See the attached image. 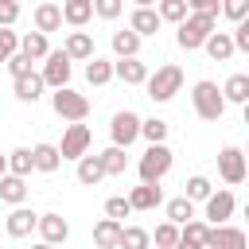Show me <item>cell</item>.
Returning <instances> with one entry per match:
<instances>
[{"mask_svg":"<svg viewBox=\"0 0 249 249\" xmlns=\"http://www.w3.org/2000/svg\"><path fill=\"white\" fill-rule=\"evenodd\" d=\"M171 163H175L171 148H167V144H152V148H144V156H140V163H136V175H140L144 187H160V179L171 171Z\"/></svg>","mask_w":249,"mask_h":249,"instance_id":"cell-1","label":"cell"},{"mask_svg":"<svg viewBox=\"0 0 249 249\" xmlns=\"http://www.w3.org/2000/svg\"><path fill=\"white\" fill-rule=\"evenodd\" d=\"M214 31H218V19H210V16H191V12H187V19L175 27V43H179L183 51H202V43H206Z\"/></svg>","mask_w":249,"mask_h":249,"instance_id":"cell-2","label":"cell"},{"mask_svg":"<svg viewBox=\"0 0 249 249\" xmlns=\"http://www.w3.org/2000/svg\"><path fill=\"white\" fill-rule=\"evenodd\" d=\"M144 89H148V97H152L156 105H163V101H171V97L183 89V70H179L175 62H167V66H156V74H148Z\"/></svg>","mask_w":249,"mask_h":249,"instance_id":"cell-3","label":"cell"},{"mask_svg":"<svg viewBox=\"0 0 249 249\" xmlns=\"http://www.w3.org/2000/svg\"><path fill=\"white\" fill-rule=\"evenodd\" d=\"M191 105H195V113H198L202 121H218V117L226 113L222 89H218V82H210V78H202V82L191 86Z\"/></svg>","mask_w":249,"mask_h":249,"instance_id":"cell-4","label":"cell"},{"mask_svg":"<svg viewBox=\"0 0 249 249\" xmlns=\"http://www.w3.org/2000/svg\"><path fill=\"white\" fill-rule=\"evenodd\" d=\"M51 109H54L62 121H70V124H82V121L89 117V97L66 86V89H54V93H51Z\"/></svg>","mask_w":249,"mask_h":249,"instance_id":"cell-5","label":"cell"},{"mask_svg":"<svg viewBox=\"0 0 249 249\" xmlns=\"http://www.w3.org/2000/svg\"><path fill=\"white\" fill-rule=\"evenodd\" d=\"M140 113H132V109H121V113H113V121H109V136H113V148H124L128 152V144H136L140 140Z\"/></svg>","mask_w":249,"mask_h":249,"instance_id":"cell-6","label":"cell"},{"mask_svg":"<svg viewBox=\"0 0 249 249\" xmlns=\"http://www.w3.org/2000/svg\"><path fill=\"white\" fill-rule=\"evenodd\" d=\"M89 144H93V132H89V124H66V132H62V144H54L58 148V160H82V156H89Z\"/></svg>","mask_w":249,"mask_h":249,"instance_id":"cell-7","label":"cell"},{"mask_svg":"<svg viewBox=\"0 0 249 249\" xmlns=\"http://www.w3.org/2000/svg\"><path fill=\"white\" fill-rule=\"evenodd\" d=\"M70 74H74V62H70L62 51H51V54L43 58L39 78H43L47 89H66V86H70Z\"/></svg>","mask_w":249,"mask_h":249,"instance_id":"cell-8","label":"cell"},{"mask_svg":"<svg viewBox=\"0 0 249 249\" xmlns=\"http://www.w3.org/2000/svg\"><path fill=\"white\" fill-rule=\"evenodd\" d=\"M218 175H222V183H226V187L245 183L249 167H245V152H241L237 144H226V148L218 152Z\"/></svg>","mask_w":249,"mask_h":249,"instance_id":"cell-9","label":"cell"},{"mask_svg":"<svg viewBox=\"0 0 249 249\" xmlns=\"http://www.w3.org/2000/svg\"><path fill=\"white\" fill-rule=\"evenodd\" d=\"M202 210H206V226H230V218H233V210H237V198H233V191H210V198L202 202Z\"/></svg>","mask_w":249,"mask_h":249,"instance_id":"cell-10","label":"cell"},{"mask_svg":"<svg viewBox=\"0 0 249 249\" xmlns=\"http://www.w3.org/2000/svg\"><path fill=\"white\" fill-rule=\"evenodd\" d=\"M35 230H39L43 245H51V249H58V245L70 237V222H66L62 214H54V210H51V214H39V226H35Z\"/></svg>","mask_w":249,"mask_h":249,"instance_id":"cell-11","label":"cell"},{"mask_svg":"<svg viewBox=\"0 0 249 249\" xmlns=\"http://www.w3.org/2000/svg\"><path fill=\"white\" fill-rule=\"evenodd\" d=\"M245 230L237 226H206V249H245Z\"/></svg>","mask_w":249,"mask_h":249,"instance_id":"cell-12","label":"cell"},{"mask_svg":"<svg viewBox=\"0 0 249 249\" xmlns=\"http://www.w3.org/2000/svg\"><path fill=\"white\" fill-rule=\"evenodd\" d=\"M163 23H160V16H156V8L152 4H136L132 8V16H128V31L136 35V39H148V35H156Z\"/></svg>","mask_w":249,"mask_h":249,"instance_id":"cell-13","label":"cell"},{"mask_svg":"<svg viewBox=\"0 0 249 249\" xmlns=\"http://www.w3.org/2000/svg\"><path fill=\"white\" fill-rule=\"evenodd\" d=\"M62 54L70 58V62H89L97 51H93V35L89 31H70L66 35V43H62Z\"/></svg>","mask_w":249,"mask_h":249,"instance_id":"cell-14","label":"cell"},{"mask_svg":"<svg viewBox=\"0 0 249 249\" xmlns=\"http://www.w3.org/2000/svg\"><path fill=\"white\" fill-rule=\"evenodd\" d=\"M148 74H152V70H148L144 58H117V62H113V78H121L124 86H144Z\"/></svg>","mask_w":249,"mask_h":249,"instance_id":"cell-15","label":"cell"},{"mask_svg":"<svg viewBox=\"0 0 249 249\" xmlns=\"http://www.w3.org/2000/svg\"><path fill=\"white\" fill-rule=\"evenodd\" d=\"M58 12H62V23H70L74 31H82L93 19V0H62Z\"/></svg>","mask_w":249,"mask_h":249,"instance_id":"cell-16","label":"cell"},{"mask_svg":"<svg viewBox=\"0 0 249 249\" xmlns=\"http://www.w3.org/2000/svg\"><path fill=\"white\" fill-rule=\"evenodd\" d=\"M31 23H35V31H39V35H51V31H58V27H62V12H58V4H54V0H43V4H35V12H31Z\"/></svg>","mask_w":249,"mask_h":249,"instance_id":"cell-17","label":"cell"},{"mask_svg":"<svg viewBox=\"0 0 249 249\" xmlns=\"http://www.w3.org/2000/svg\"><path fill=\"white\" fill-rule=\"evenodd\" d=\"M39 226V214L35 210H27V206H16L8 218H4V230H8V237H31V230Z\"/></svg>","mask_w":249,"mask_h":249,"instance_id":"cell-18","label":"cell"},{"mask_svg":"<svg viewBox=\"0 0 249 249\" xmlns=\"http://www.w3.org/2000/svg\"><path fill=\"white\" fill-rule=\"evenodd\" d=\"M43 78H39V70H31L27 78H16L12 82V93H16V101H23V105H35L39 97H43Z\"/></svg>","mask_w":249,"mask_h":249,"instance_id":"cell-19","label":"cell"},{"mask_svg":"<svg viewBox=\"0 0 249 249\" xmlns=\"http://www.w3.org/2000/svg\"><path fill=\"white\" fill-rule=\"evenodd\" d=\"M19 54H23L27 62H43V58L51 54V39L39 35V31H27V35H19Z\"/></svg>","mask_w":249,"mask_h":249,"instance_id":"cell-20","label":"cell"},{"mask_svg":"<svg viewBox=\"0 0 249 249\" xmlns=\"http://www.w3.org/2000/svg\"><path fill=\"white\" fill-rule=\"evenodd\" d=\"M218 89H222V101L226 105H245L249 101V74H230Z\"/></svg>","mask_w":249,"mask_h":249,"instance_id":"cell-21","label":"cell"},{"mask_svg":"<svg viewBox=\"0 0 249 249\" xmlns=\"http://www.w3.org/2000/svg\"><path fill=\"white\" fill-rule=\"evenodd\" d=\"M31 167H35V171H43V175H54V171L62 167L58 148H54V144H47V140H43V144H35V148H31Z\"/></svg>","mask_w":249,"mask_h":249,"instance_id":"cell-22","label":"cell"},{"mask_svg":"<svg viewBox=\"0 0 249 249\" xmlns=\"http://www.w3.org/2000/svg\"><path fill=\"white\" fill-rule=\"evenodd\" d=\"M124 202H128V210H156L160 202H163V191L160 187H132L128 195H124Z\"/></svg>","mask_w":249,"mask_h":249,"instance_id":"cell-23","label":"cell"},{"mask_svg":"<svg viewBox=\"0 0 249 249\" xmlns=\"http://www.w3.org/2000/svg\"><path fill=\"white\" fill-rule=\"evenodd\" d=\"M140 43H144V39H136L128 27L113 31V39H109V47H113V54H117V58H140Z\"/></svg>","mask_w":249,"mask_h":249,"instance_id":"cell-24","label":"cell"},{"mask_svg":"<svg viewBox=\"0 0 249 249\" xmlns=\"http://www.w3.org/2000/svg\"><path fill=\"white\" fill-rule=\"evenodd\" d=\"M0 202H8L12 210L27 202V179H16V175H4L0 179Z\"/></svg>","mask_w":249,"mask_h":249,"instance_id":"cell-25","label":"cell"},{"mask_svg":"<svg viewBox=\"0 0 249 249\" xmlns=\"http://www.w3.org/2000/svg\"><path fill=\"white\" fill-rule=\"evenodd\" d=\"M175 249H206V222H187V226H179V241H175Z\"/></svg>","mask_w":249,"mask_h":249,"instance_id":"cell-26","label":"cell"},{"mask_svg":"<svg viewBox=\"0 0 249 249\" xmlns=\"http://www.w3.org/2000/svg\"><path fill=\"white\" fill-rule=\"evenodd\" d=\"M117 241H121V222L101 218V222L93 226V245H97V249H117Z\"/></svg>","mask_w":249,"mask_h":249,"instance_id":"cell-27","label":"cell"},{"mask_svg":"<svg viewBox=\"0 0 249 249\" xmlns=\"http://www.w3.org/2000/svg\"><path fill=\"white\" fill-rule=\"evenodd\" d=\"M202 51H206L214 62H226V58H233V43H230V31H214V35L202 43Z\"/></svg>","mask_w":249,"mask_h":249,"instance_id":"cell-28","label":"cell"},{"mask_svg":"<svg viewBox=\"0 0 249 249\" xmlns=\"http://www.w3.org/2000/svg\"><path fill=\"white\" fill-rule=\"evenodd\" d=\"M86 82H89V86H109V82H113V62L101 58V54H93V58L86 62Z\"/></svg>","mask_w":249,"mask_h":249,"instance_id":"cell-29","label":"cell"},{"mask_svg":"<svg viewBox=\"0 0 249 249\" xmlns=\"http://www.w3.org/2000/svg\"><path fill=\"white\" fill-rule=\"evenodd\" d=\"M97 160H101V171L105 175H124V167H128V152L124 148H105V152H97Z\"/></svg>","mask_w":249,"mask_h":249,"instance_id":"cell-30","label":"cell"},{"mask_svg":"<svg viewBox=\"0 0 249 249\" xmlns=\"http://www.w3.org/2000/svg\"><path fill=\"white\" fill-rule=\"evenodd\" d=\"M101 179H105L101 160H97L93 152H89V156H82V160H78V183H82V187H97Z\"/></svg>","mask_w":249,"mask_h":249,"instance_id":"cell-31","label":"cell"},{"mask_svg":"<svg viewBox=\"0 0 249 249\" xmlns=\"http://www.w3.org/2000/svg\"><path fill=\"white\" fill-rule=\"evenodd\" d=\"M163 210H167V222H171V226H187V222H195V202H187L183 195H179V198H167Z\"/></svg>","mask_w":249,"mask_h":249,"instance_id":"cell-32","label":"cell"},{"mask_svg":"<svg viewBox=\"0 0 249 249\" xmlns=\"http://www.w3.org/2000/svg\"><path fill=\"white\" fill-rule=\"evenodd\" d=\"M117 249H152V237L144 226H121V241Z\"/></svg>","mask_w":249,"mask_h":249,"instance_id":"cell-33","label":"cell"},{"mask_svg":"<svg viewBox=\"0 0 249 249\" xmlns=\"http://www.w3.org/2000/svg\"><path fill=\"white\" fill-rule=\"evenodd\" d=\"M156 16H160V23H183L187 19V0H160L156 4Z\"/></svg>","mask_w":249,"mask_h":249,"instance_id":"cell-34","label":"cell"},{"mask_svg":"<svg viewBox=\"0 0 249 249\" xmlns=\"http://www.w3.org/2000/svg\"><path fill=\"white\" fill-rule=\"evenodd\" d=\"M140 136L148 140V148H152V144H167V121H163V117L140 121Z\"/></svg>","mask_w":249,"mask_h":249,"instance_id":"cell-35","label":"cell"},{"mask_svg":"<svg viewBox=\"0 0 249 249\" xmlns=\"http://www.w3.org/2000/svg\"><path fill=\"white\" fill-rule=\"evenodd\" d=\"M35 167H31V148H16V152H8V175H16V179H27Z\"/></svg>","mask_w":249,"mask_h":249,"instance_id":"cell-36","label":"cell"},{"mask_svg":"<svg viewBox=\"0 0 249 249\" xmlns=\"http://www.w3.org/2000/svg\"><path fill=\"white\" fill-rule=\"evenodd\" d=\"M210 191H214V183H210L206 175H191V179H187V195H183V198H187V202H206V198H210Z\"/></svg>","mask_w":249,"mask_h":249,"instance_id":"cell-37","label":"cell"},{"mask_svg":"<svg viewBox=\"0 0 249 249\" xmlns=\"http://www.w3.org/2000/svg\"><path fill=\"white\" fill-rule=\"evenodd\" d=\"M148 237H152V245H156V249H175V241H179V226L160 222V226H156V233H148Z\"/></svg>","mask_w":249,"mask_h":249,"instance_id":"cell-38","label":"cell"},{"mask_svg":"<svg viewBox=\"0 0 249 249\" xmlns=\"http://www.w3.org/2000/svg\"><path fill=\"white\" fill-rule=\"evenodd\" d=\"M218 16H226V19H233V27H237L241 19H249V0H226Z\"/></svg>","mask_w":249,"mask_h":249,"instance_id":"cell-39","label":"cell"},{"mask_svg":"<svg viewBox=\"0 0 249 249\" xmlns=\"http://www.w3.org/2000/svg\"><path fill=\"white\" fill-rule=\"evenodd\" d=\"M132 210H128V202H124V195H113V198H105V218H113V222H121L124 226V218H128Z\"/></svg>","mask_w":249,"mask_h":249,"instance_id":"cell-40","label":"cell"},{"mask_svg":"<svg viewBox=\"0 0 249 249\" xmlns=\"http://www.w3.org/2000/svg\"><path fill=\"white\" fill-rule=\"evenodd\" d=\"M16 51H19V35L12 27H0V62H8Z\"/></svg>","mask_w":249,"mask_h":249,"instance_id":"cell-41","label":"cell"},{"mask_svg":"<svg viewBox=\"0 0 249 249\" xmlns=\"http://www.w3.org/2000/svg\"><path fill=\"white\" fill-rule=\"evenodd\" d=\"M4 66H8V74H12V82H16V78H27V74L35 70V62H27V58H23L19 51H16V54H12V58H8Z\"/></svg>","mask_w":249,"mask_h":249,"instance_id":"cell-42","label":"cell"},{"mask_svg":"<svg viewBox=\"0 0 249 249\" xmlns=\"http://www.w3.org/2000/svg\"><path fill=\"white\" fill-rule=\"evenodd\" d=\"M121 12H124L121 0H93V16H101V19H117Z\"/></svg>","mask_w":249,"mask_h":249,"instance_id":"cell-43","label":"cell"},{"mask_svg":"<svg viewBox=\"0 0 249 249\" xmlns=\"http://www.w3.org/2000/svg\"><path fill=\"white\" fill-rule=\"evenodd\" d=\"M19 19V4L16 0H0V27H12Z\"/></svg>","mask_w":249,"mask_h":249,"instance_id":"cell-44","label":"cell"},{"mask_svg":"<svg viewBox=\"0 0 249 249\" xmlns=\"http://www.w3.org/2000/svg\"><path fill=\"white\" fill-rule=\"evenodd\" d=\"M4 175H8V156L0 152V179H4Z\"/></svg>","mask_w":249,"mask_h":249,"instance_id":"cell-45","label":"cell"},{"mask_svg":"<svg viewBox=\"0 0 249 249\" xmlns=\"http://www.w3.org/2000/svg\"><path fill=\"white\" fill-rule=\"evenodd\" d=\"M31 249H51V245H43V241H39V245H31Z\"/></svg>","mask_w":249,"mask_h":249,"instance_id":"cell-46","label":"cell"}]
</instances>
